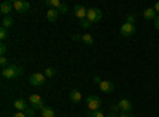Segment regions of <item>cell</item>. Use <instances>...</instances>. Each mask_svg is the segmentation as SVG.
<instances>
[{"mask_svg": "<svg viewBox=\"0 0 159 117\" xmlns=\"http://www.w3.org/2000/svg\"><path fill=\"white\" fill-rule=\"evenodd\" d=\"M57 16H59V11H57L56 8H49L48 13H46V19L51 21V22H54V21L57 19Z\"/></svg>", "mask_w": 159, "mask_h": 117, "instance_id": "obj_15", "label": "cell"}, {"mask_svg": "<svg viewBox=\"0 0 159 117\" xmlns=\"http://www.w3.org/2000/svg\"><path fill=\"white\" fill-rule=\"evenodd\" d=\"M11 10H15V5H13V2H8V0L2 2V5H0V13H2L3 16H10Z\"/></svg>", "mask_w": 159, "mask_h": 117, "instance_id": "obj_8", "label": "cell"}, {"mask_svg": "<svg viewBox=\"0 0 159 117\" xmlns=\"http://www.w3.org/2000/svg\"><path fill=\"white\" fill-rule=\"evenodd\" d=\"M72 40H73V41H80V40H81V35L73 33V35H72Z\"/></svg>", "mask_w": 159, "mask_h": 117, "instance_id": "obj_32", "label": "cell"}, {"mask_svg": "<svg viewBox=\"0 0 159 117\" xmlns=\"http://www.w3.org/2000/svg\"><path fill=\"white\" fill-rule=\"evenodd\" d=\"M13 5H15V10H16L18 13H21V15L27 13L29 8H30L29 2H24V0H15V2H13Z\"/></svg>", "mask_w": 159, "mask_h": 117, "instance_id": "obj_7", "label": "cell"}, {"mask_svg": "<svg viewBox=\"0 0 159 117\" xmlns=\"http://www.w3.org/2000/svg\"><path fill=\"white\" fill-rule=\"evenodd\" d=\"M157 16V13L154 11V8H147V10H143V18L147 19V21H154Z\"/></svg>", "mask_w": 159, "mask_h": 117, "instance_id": "obj_14", "label": "cell"}, {"mask_svg": "<svg viewBox=\"0 0 159 117\" xmlns=\"http://www.w3.org/2000/svg\"><path fill=\"white\" fill-rule=\"evenodd\" d=\"M22 74V67L18 63H10L5 70H2V76L7 79H16Z\"/></svg>", "mask_w": 159, "mask_h": 117, "instance_id": "obj_1", "label": "cell"}, {"mask_svg": "<svg viewBox=\"0 0 159 117\" xmlns=\"http://www.w3.org/2000/svg\"><path fill=\"white\" fill-rule=\"evenodd\" d=\"M110 112H113V114H119V112H121V108H119L118 103H115V105L110 106Z\"/></svg>", "mask_w": 159, "mask_h": 117, "instance_id": "obj_22", "label": "cell"}, {"mask_svg": "<svg viewBox=\"0 0 159 117\" xmlns=\"http://www.w3.org/2000/svg\"><path fill=\"white\" fill-rule=\"evenodd\" d=\"M42 117H56V114H54V109H52V108H49V106H46V108L42 111Z\"/></svg>", "mask_w": 159, "mask_h": 117, "instance_id": "obj_18", "label": "cell"}, {"mask_svg": "<svg viewBox=\"0 0 159 117\" xmlns=\"http://www.w3.org/2000/svg\"><path fill=\"white\" fill-rule=\"evenodd\" d=\"M45 79H46L45 73H34V74L29 77V82H30V86L40 87V86H43V84H45Z\"/></svg>", "mask_w": 159, "mask_h": 117, "instance_id": "obj_6", "label": "cell"}, {"mask_svg": "<svg viewBox=\"0 0 159 117\" xmlns=\"http://www.w3.org/2000/svg\"><path fill=\"white\" fill-rule=\"evenodd\" d=\"M118 117H134V114H132V112H123L121 111V112L118 114Z\"/></svg>", "mask_w": 159, "mask_h": 117, "instance_id": "obj_29", "label": "cell"}, {"mask_svg": "<svg viewBox=\"0 0 159 117\" xmlns=\"http://www.w3.org/2000/svg\"><path fill=\"white\" fill-rule=\"evenodd\" d=\"M154 29L156 30H159V15L156 16V19H154Z\"/></svg>", "mask_w": 159, "mask_h": 117, "instance_id": "obj_33", "label": "cell"}, {"mask_svg": "<svg viewBox=\"0 0 159 117\" xmlns=\"http://www.w3.org/2000/svg\"><path fill=\"white\" fill-rule=\"evenodd\" d=\"M127 22L129 24H134L135 22V16L134 15H127Z\"/></svg>", "mask_w": 159, "mask_h": 117, "instance_id": "obj_31", "label": "cell"}, {"mask_svg": "<svg viewBox=\"0 0 159 117\" xmlns=\"http://www.w3.org/2000/svg\"><path fill=\"white\" fill-rule=\"evenodd\" d=\"M7 36H8V32H7V29H5V27H0V40H2V41H5V40H7Z\"/></svg>", "mask_w": 159, "mask_h": 117, "instance_id": "obj_23", "label": "cell"}, {"mask_svg": "<svg viewBox=\"0 0 159 117\" xmlns=\"http://www.w3.org/2000/svg\"><path fill=\"white\" fill-rule=\"evenodd\" d=\"M118 105H119V108H121L123 112H132V103H130L127 98L119 100V101H118Z\"/></svg>", "mask_w": 159, "mask_h": 117, "instance_id": "obj_11", "label": "cell"}, {"mask_svg": "<svg viewBox=\"0 0 159 117\" xmlns=\"http://www.w3.org/2000/svg\"><path fill=\"white\" fill-rule=\"evenodd\" d=\"M11 117H27V115H25V112H22V111H18L15 114H11Z\"/></svg>", "mask_w": 159, "mask_h": 117, "instance_id": "obj_30", "label": "cell"}, {"mask_svg": "<svg viewBox=\"0 0 159 117\" xmlns=\"http://www.w3.org/2000/svg\"><path fill=\"white\" fill-rule=\"evenodd\" d=\"M13 106H15L18 111H25L27 109V101H25L24 98H18V100H15V103H13Z\"/></svg>", "mask_w": 159, "mask_h": 117, "instance_id": "obj_13", "label": "cell"}, {"mask_svg": "<svg viewBox=\"0 0 159 117\" xmlns=\"http://www.w3.org/2000/svg\"><path fill=\"white\" fill-rule=\"evenodd\" d=\"M99 89L102 90L103 94H111L113 90H115V84H113L111 81H102V82L99 84Z\"/></svg>", "mask_w": 159, "mask_h": 117, "instance_id": "obj_10", "label": "cell"}, {"mask_svg": "<svg viewBox=\"0 0 159 117\" xmlns=\"http://www.w3.org/2000/svg\"><path fill=\"white\" fill-rule=\"evenodd\" d=\"M45 5H48V6H51V8H56V10H59V6L62 5L59 0H45Z\"/></svg>", "mask_w": 159, "mask_h": 117, "instance_id": "obj_19", "label": "cell"}, {"mask_svg": "<svg viewBox=\"0 0 159 117\" xmlns=\"http://www.w3.org/2000/svg\"><path fill=\"white\" fill-rule=\"evenodd\" d=\"M29 103H30V108H34V109H37V111H40V112L46 108L45 100L40 97V95H35V94L29 97Z\"/></svg>", "mask_w": 159, "mask_h": 117, "instance_id": "obj_3", "label": "cell"}, {"mask_svg": "<svg viewBox=\"0 0 159 117\" xmlns=\"http://www.w3.org/2000/svg\"><path fill=\"white\" fill-rule=\"evenodd\" d=\"M45 76L46 77H54L56 76V70L54 68H46L45 70Z\"/></svg>", "mask_w": 159, "mask_h": 117, "instance_id": "obj_21", "label": "cell"}, {"mask_svg": "<svg viewBox=\"0 0 159 117\" xmlns=\"http://www.w3.org/2000/svg\"><path fill=\"white\" fill-rule=\"evenodd\" d=\"M70 101L72 103H75V105H76V103H80V101H81L83 100V97H81V92H80V90L78 89H72L70 90Z\"/></svg>", "mask_w": 159, "mask_h": 117, "instance_id": "obj_12", "label": "cell"}, {"mask_svg": "<svg viewBox=\"0 0 159 117\" xmlns=\"http://www.w3.org/2000/svg\"><path fill=\"white\" fill-rule=\"evenodd\" d=\"M94 82H96V84H100V82H102V79H100L99 76H96V77H94Z\"/></svg>", "mask_w": 159, "mask_h": 117, "instance_id": "obj_35", "label": "cell"}, {"mask_svg": "<svg viewBox=\"0 0 159 117\" xmlns=\"http://www.w3.org/2000/svg\"><path fill=\"white\" fill-rule=\"evenodd\" d=\"M35 111L37 109H34V108H27L24 112H25V115H27V117H35Z\"/></svg>", "mask_w": 159, "mask_h": 117, "instance_id": "obj_26", "label": "cell"}, {"mask_svg": "<svg viewBox=\"0 0 159 117\" xmlns=\"http://www.w3.org/2000/svg\"><path fill=\"white\" fill-rule=\"evenodd\" d=\"M89 117H105V114L99 109V111H92V112H89Z\"/></svg>", "mask_w": 159, "mask_h": 117, "instance_id": "obj_25", "label": "cell"}, {"mask_svg": "<svg viewBox=\"0 0 159 117\" xmlns=\"http://www.w3.org/2000/svg\"><path fill=\"white\" fill-rule=\"evenodd\" d=\"M57 11L61 13V15H67V13H69V6L65 5V3H62V5L59 6V10H57Z\"/></svg>", "mask_w": 159, "mask_h": 117, "instance_id": "obj_24", "label": "cell"}, {"mask_svg": "<svg viewBox=\"0 0 159 117\" xmlns=\"http://www.w3.org/2000/svg\"><path fill=\"white\" fill-rule=\"evenodd\" d=\"M80 25H81L83 29H89V27H92V22H91L88 18H84V19L80 21Z\"/></svg>", "mask_w": 159, "mask_h": 117, "instance_id": "obj_20", "label": "cell"}, {"mask_svg": "<svg viewBox=\"0 0 159 117\" xmlns=\"http://www.w3.org/2000/svg\"><path fill=\"white\" fill-rule=\"evenodd\" d=\"M0 54H2V57H5V54H7V46L3 43L0 44Z\"/></svg>", "mask_w": 159, "mask_h": 117, "instance_id": "obj_28", "label": "cell"}, {"mask_svg": "<svg viewBox=\"0 0 159 117\" xmlns=\"http://www.w3.org/2000/svg\"><path fill=\"white\" fill-rule=\"evenodd\" d=\"M73 15L81 21V19H84L86 18V15H88V10L83 6V5H75L73 6Z\"/></svg>", "mask_w": 159, "mask_h": 117, "instance_id": "obj_9", "label": "cell"}, {"mask_svg": "<svg viewBox=\"0 0 159 117\" xmlns=\"http://www.w3.org/2000/svg\"><path fill=\"white\" fill-rule=\"evenodd\" d=\"M105 117H118V114H113V112H110V114H107Z\"/></svg>", "mask_w": 159, "mask_h": 117, "instance_id": "obj_36", "label": "cell"}, {"mask_svg": "<svg viewBox=\"0 0 159 117\" xmlns=\"http://www.w3.org/2000/svg\"><path fill=\"white\" fill-rule=\"evenodd\" d=\"M0 67H2L3 70H5L7 67H8V60H7L5 57H0Z\"/></svg>", "mask_w": 159, "mask_h": 117, "instance_id": "obj_27", "label": "cell"}, {"mask_svg": "<svg viewBox=\"0 0 159 117\" xmlns=\"http://www.w3.org/2000/svg\"><path fill=\"white\" fill-rule=\"evenodd\" d=\"M13 24H15V21H13V18H11V16H3V21H2V27H5V29H10Z\"/></svg>", "mask_w": 159, "mask_h": 117, "instance_id": "obj_17", "label": "cell"}, {"mask_svg": "<svg viewBox=\"0 0 159 117\" xmlns=\"http://www.w3.org/2000/svg\"><path fill=\"white\" fill-rule=\"evenodd\" d=\"M81 41H83L84 44L91 46V44H94V36L89 35V33H84V35H81Z\"/></svg>", "mask_w": 159, "mask_h": 117, "instance_id": "obj_16", "label": "cell"}, {"mask_svg": "<svg viewBox=\"0 0 159 117\" xmlns=\"http://www.w3.org/2000/svg\"><path fill=\"white\" fill-rule=\"evenodd\" d=\"M153 8H154V11H156V13H157V15H159V2H156Z\"/></svg>", "mask_w": 159, "mask_h": 117, "instance_id": "obj_34", "label": "cell"}, {"mask_svg": "<svg viewBox=\"0 0 159 117\" xmlns=\"http://www.w3.org/2000/svg\"><path fill=\"white\" fill-rule=\"evenodd\" d=\"M119 32H121L123 36H134L137 29H135V24H129V22H124L121 25V29H119Z\"/></svg>", "mask_w": 159, "mask_h": 117, "instance_id": "obj_5", "label": "cell"}, {"mask_svg": "<svg viewBox=\"0 0 159 117\" xmlns=\"http://www.w3.org/2000/svg\"><path fill=\"white\" fill-rule=\"evenodd\" d=\"M86 106H88V111L92 112V111H99L100 106H102V100L96 95H89L86 98Z\"/></svg>", "mask_w": 159, "mask_h": 117, "instance_id": "obj_2", "label": "cell"}, {"mask_svg": "<svg viewBox=\"0 0 159 117\" xmlns=\"http://www.w3.org/2000/svg\"><path fill=\"white\" fill-rule=\"evenodd\" d=\"M86 18H88L92 24H97V22H100V19H102V11H100L99 8H89Z\"/></svg>", "mask_w": 159, "mask_h": 117, "instance_id": "obj_4", "label": "cell"}]
</instances>
